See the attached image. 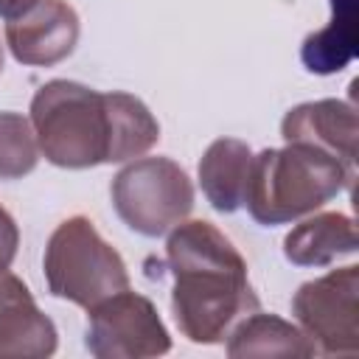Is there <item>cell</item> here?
<instances>
[{
    "mask_svg": "<svg viewBox=\"0 0 359 359\" xmlns=\"http://www.w3.org/2000/svg\"><path fill=\"white\" fill-rule=\"evenodd\" d=\"M356 53V0H331V20L320 31L309 34L300 48L306 70L331 76L348 67Z\"/></svg>",
    "mask_w": 359,
    "mask_h": 359,
    "instance_id": "obj_14",
    "label": "cell"
},
{
    "mask_svg": "<svg viewBox=\"0 0 359 359\" xmlns=\"http://www.w3.org/2000/svg\"><path fill=\"white\" fill-rule=\"evenodd\" d=\"M28 121L39 154L70 171L143 157L160 140V123L137 95L101 93L70 79L42 84Z\"/></svg>",
    "mask_w": 359,
    "mask_h": 359,
    "instance_id": "obj_1",
    "label": "cell"
},
{
    "mask_svg": "<svg viewBox=\"0 0 359 359\" xmlns=\"http://www.w3.org/2000/svg\"><path fill=\"white\" fill-rule=\"evenodd\" d=\"M286 143H309L348 165H356V107L339 98H320L292 107L280 121Z\"/></svg>",
    "mask_w": 359,
    "mask_h": 359,
    "instance_id": "obj_10",
    "label": "cell"
},
{
    "mask_svg": "<svg viewBox=\"0 0 359 359\" xmlns=\"http://www.w3.org/2000/svg\"><path fill=\"white\" fill-rule=\"evenodd\" d=\"M165 266L174 278L171 314L194 345L224 342L233 325L258 309L244 255L205 219H182L168 230Z\"/></svg>",
    "mask_w": 359,
    "mask_h": 359,
    "instance_id": "obj_2",
    "label": "cell"
},
{
    "mask_svg": "<svg viewBox=\"0 0 359 359\" xmlns=\"http://www.w3.org/2000/svg\"><path fill=\"white\" fill-rule=\"evenodd\" d=\"M39 146L34 126L20 112H0V180H22L36 168Z\"/></svg>",
    "mask_w": 359,
    "mask_h": 359,
    "instance_id": "obj_15",
    "label": "cell"
},
{
    "mask_svg": "<svg viewBox=\"0 0 359 359\" xmlns=\"http://www.w3.org/2000/svg\"><path fill=\"white\" fill-rule=\"evenodd\" d=\"M84 345L95 359H151L171 351V334L146 294L123 289L90 309Z\"/></svg>",
    "mask_w": 359,
    "mask_h": 359,
    "instance_id": "obj_7",
    "label": "cell"
},
{
    "mask_svg": "<svg viewBox=\"0 0 359 359\" xmlns=\"http://www.w3.org/2000/svg\"><path fill=\"white\" fill-rule=\"evenodd\" d=\"M59 334L53 320L36 306L22 278L0 272V359L53 356Z\"/></svg>",
    "mask_w": 359,
    "mask_h": 359,
    "instance_id": "obj_9",
    "label": "cell"
},
{
    "mask_svg": "<svg viewBox=\"0 0 359 359\" xmlns=\"http://www.w3.org/2000/svg\"><path fill=\"white\" fill-rule=\"evenodd\" d=\"M227 356H317L309 337L278 314L250 311L227 334Z\"/></svg>",
    "mask_w": 359,
    "mask_h": 359,
    "instance_id": "obj_13",
    "label": "cell"
},
{
    "mask_svg": "<svg viewBox=\"0 0 359 359\" xmlns=\"http://www.w3.org/2000/svg\"><path fill=\"white\" fill-rule=\"evenodd\" d=\"M79 14L67 0H36L20 17L6 20V45L20 65L53 67L79 42Z\"/></svg>",
    "mask_w": 359,
    "mask_h": 359,
    "instance_id": "obj_8",
    "label": "cell"
},
{
    "mask_svg": "<svg viewBox=\"0 0 359 359\" xmlns=\"http://www.w3.org/2000/svg\"><path fill=\"white\" fill-rule=\"evenodd\" d=\"M353 177L356 165L309 143L264 149L252 154L244 205L261 227L289 224L348 191Z\"/></svg>",
    "mask_w": 359,
    "mask_h": 359,
    "instance_id": "obj_3",
    "label": "cell"
},
{
    "mask_svg": "<svg viewBox=\"0 0 359 359\" xmlns=\"http://www.w3.org/2000/svg\"><path fill=\"white\" fill-rule=\"evenodd\" d=\"M36 0H0V17L3 20H14L20 17L25 8H31Z\"/></svg>",
    "mask_w": 359,
    "mask_h": 359,
    "instance_id": "obj_17",
    "label": "cell"
},
{
    "mask_svg": "<svg viewBox=\"0 0 359 359\" xmlns=\"http://www.w3.org/2000/svg\"><path fill=\"white\" fill-rule=\"evenodd\" d=\"M359 247L356 224L348 213H314L297 222L283 238V255L294 266H328L345 255H353Z\"/></svg>",
    "mask_w": 359,
    "mask_h": 359,
    "instance_id": "obj_11",
    "label": "cell"
},
{
    "mask_svg": "<svg viewBox=\"0 0 359 359\" xmlns=\"http://www.w3.org/2000/svg\"><path fill=\"white\" fill-rule=\"evenodd\" d=\"M292 314L317 353L353 356L359 351V266L348 264L300 283Z\"/></svg>",
    "mask_w": 359,
    "mask_h": 359,
    "instance_id": "obj_6",
    "label": "cell"
},
{
    "mask_svg": "<svg viewBox=\"0 0 359 359\" xmlns=\"http://www.w3.org/2000/svg\"><path fill=\"white\" fill-rule=\"evenodd\" d=\"M252 149L238 137L213 140L199 160V188L216 213H236L244 208V194L250 182Z\"/></svg>",
    "mask_w": 359,
    "mask_h": 359,
    "instance_id": "obj_12",
    "label": "cell"
},
{
    "mask_svg": "<svg viewBox=\"0 0 359 359\" xmlns=\"http://www.w3.org/2000/svg\"><path fill=\"white\" fill-rule=\"evenodd\" d=\"M0 73H3V45H0Z\"/></svg>",
    "mask_w": 359,
    "mask_h": 359,
    "instance_id": "obj_18",
    "label": "cell"
},
{
    "mask_svg": "<svg viewBox=\"0 0 359 359\" xmlns=\"http://www.w3.org/2000/svg\"><path fill=\"white\" fill-rule=\"evenodd\" d=\"M42 269L53 297L87 311L115 292L129 289L121 252L101 238L87 216H70L56 224L45 247Z\"/></svg>",
    "mask_w": 359,
    "mask_h": 359,
    "instance_id": "obj_4",
    "label": "cell"
},
{
    "mask_svg": "<svg viewBox=\"0 0 359 359\" xmlns=\"http://www.w3.org/2000/svg\"><path fill=\"white\" fill-rule=\"evenodd\" d=\"M17 247H20V230L14 216L0 205V272L11 269L14 258H17Z\"/></svg>",
    "mask_w": 359,
    "mask_h": 359,
    "instance_id": "obj_16",
    "label": "cell"
},
{
    "mask_svg": "<svg viewBox=\"0 0 359 359\" xmlns=\"http://www.w3.org/2000/svg\"><path fill=\"white\" fill-rule=\"evenodd\" d=\"M118 219L143 238H160L194 210V182L171 157H137L109 185Z\"/></svg>",
    "mask_w": 359,
    "mask_h": 359,
    "instance_id": "obj_5",
    "label": "cell"
}]
</instances>
